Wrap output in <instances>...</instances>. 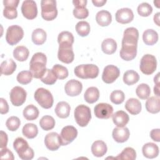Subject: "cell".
Instances as JSON below:
<instances>
[{
    "label": "cell",
    "instance_id": "cell-1",
    "mask_svg": "<svg viewBox=\"0 0 160 160\" xmlns=\"http://www.w3.org/2000/svg\"><path fill=\"white\" fill-rule=\"evenodd\" d=\"M139 38L138 30L133 27L125 29L122 39V48L119 54L121 58L126 61L135 58L137 54V46Z\"/></svg>",
    "mask_w": 160,
    "mask_h": 160
},
{
    "label": "cell",
    "instance_id": "cell-2",
    "mask_svg": "<svg viewBox=\"0 0 160 160\" xmlns=\"http://www.w3.org/2000/svg\"><path fill=\"white\" fill-rule=\"evenodd\" d=\"M47 58L42 52L35 53L29 63V70L33 77L36 79H41L46 71Z\"/></svg>",
    "mask_w": 160,
    "mask_h": 160
},
{
    "label": "cell",
    "instance_id": "cell-3",
    "mask_svg": "<svg viewBox=\"0 0 160 160\" xmlns=\"http://www.w3.org/2000/svg\"><path fill=\"white\" fill-rule=\"evenodd\" d=\"M13 148L19 157L23 160H30L34 158V151L22 138H17L13 142Z\"/></svg>",
    "mask_w": 160,
    "mask_h": 160
},
{
    "label": "cell",
    "instance_id": "cell-4",
    "mask_svg": "<svg viewBox=\"0 0 160 160\" xmlns=\"http://www.w3.org/2000/svg\"><path fill=\"white\" fill-rule=\"evenodd\" d=\"M99 68L95 64H81L74 68L75 75L81 79H94L99 74Z\"/></svg>",
    "mask_w": 160,
    "mask_h": 160
},
{
    "label": "cell",
    "instance_id": "cell-5",
    "mask_svg": "<svg viewBox=\"0 0 160 160\" xmlns=\"http://www.w3.org/2000/svg\"><path fill=\"white\" fill-rule=\"evenodd\" d=\"M34 98L38 103L44 109H49L53 105V96L51 92L45 88H38L34 92Z\"/></svg>",
    "mask_w": 160,
    "mask_h": 160
},
{
    "label": "cell",
    "instance_id": "cell-6",
    "mask_svg": "<svg viewBox=\"0 0 160 160\" xmlns=\"http://www.w3.org/2000/svg\"><path fill=\"white\" fill-rule=\"evenodd\" d=\"M41 16L46 21L54 20L58 15L56 1L54 0H42L41 1Z\"/></svg>",
    "mask_w": 160,
    "mask_h": 160
},
{
    "label": "cell",
    "instance_id": "cell-7",
    "mask_svg": "<svg viewBox=\"0 0 160 160\" xmlns=\"http://www.w3.org/2000/svg\"><path fill=\"white\" fill-rule=\"evenodd\" d=\"M74 118L76 123L79 126H86L91 119L90 108L84 104L78 106L74 110Z\"/></svg>",
    "mask_w": 160,
    "mask_h": 160
},
{
    "label": "cell",
    "instance_id": "cell-8",
    "mask_svg": "<svg viewBox=\"0 0 160 160\" xmlns=\"http://www.w3.org/2000/svg\"><path fill=\"white\" fill-rule=\"evenodd\" d=\"M139 68L141 71L146 75L152 74L157 68V61L155 56L149 54L144 55L141 59Z\"/></svg>",
    "mask_w": 160,
    "mask_h": 160
},
{
    "label": "cell",
    "instance_id": "cell-9",
    "mask_svg": "<svg viewBox=\"0 0 160 160\" xmlns=\"http://www.w3.org/2000/svg\"><path fill=\"white\" fill-rule=\"evenodd\" d=\"M24 36V31L22 28L18 25H12L8 27L6 34V40L11 46H13L18 43Z\"/></svg>",
    "mask_w": 160,
    "mask_h": 160
},
{
    "label": "cell",
    "instance_id": "cell-10",
    "mask_svg": "<svg viewBox=\"0 0 160 160\" xmlns=\"http://www.w3.org/2000/svg\"><path fill=\"white\" fill-rule=\"evenodd\" d=\"M27 93L24 88L20 86L14 87L10 91L9 97L12 105L20 106L26 101Z\"/></svg>",
    "mask_w": 160,
    "mask_h": 160
},
{
    "label": "cell",
    "instance_id": "cell-11",
    "mask_svg": "<svg viewBox=\"0 0 160 160\" xmlns=\"http://www.w3.org/2000/svg\"><path fill=\"white\" fill-rule=\"evenodd\" d=\"M21 12L24 17L28 19H34L38 14V8L36 3L32 0H26L22 2Z\"/></svg>",
    "mask_w": 160,
    "mask_h": 160
},
{
    "label": "cell",
    "instance_id": "cell-12",
    "mask_svg": "<svg viewBox=\"0 0 160 160\" xmlns=\"http://www.w3.org/2000/svg\"><path fill=\"white\" fill-rule=\"evenodd\" d=\"M120 75L119 68L114 65H108L103 70L102 74V80L107 84H111L114 82Z\"/></svg>",
    "mask_w": 160,
    "mask_h": 160
},
{
    "label": "cell",
    "instance_id": "cell-13",
    "mask_svg": "<svg viewBox=\"0 0 160 160\" xmlns=\"http://www.w3.org/2000/svg\"><path fill=\"white\" fill-rule=\"evenodd\" d=\"M78 136V131L72 126H64L61 132L62 146H66L71 143Z\"/></svg>",
    "mask_w": 160,
    "mask_h": 160
},
{
    "label": "cell",
    "instance_id": "cell-14",
    "mask_svg": "<svg viewBox=\"0 0 160 160\" xmlns=\"http://www.w3.org/2000/svg\"><path fill=\"white\" fill-rule=\"evenodd\" d=\"M95 116L99 119H109L113 112V108L108 103L101 102L96 104L94 108Z\"/></svg>",
    "mask_w": 160,
    "mask_h": 160
},
{
    "label": "cell",
    "instance_id": "cell-15",
    "mask_svg": "<svg viewBox=\"0 0 160 160\" xmlns=\"http://www.w3.org/2000/svg\"><path fill=\"white\" fill-rule=\"evenodd\" d=\"M44 144L50 151H56L62 146L60 135L55 132H51L46 134L44 138Z\"/></svg>",
    "mask_w": 160,
    "mask_h": 160
},
{
    "label": "cell",
    "instance_id": "cell-16",
    "mask_svg": "<svg viewBox=\"0 0 160 160\" xmlns=\"http://www.w3.org/2000/svg\"><path fill=\"white\" fill-rule=\"evenodd\" d=\"M58 58L59 61L64 63L72 62L74 59L72 46H59Z\"/></svg>",
    "mask_w": 160,
    "mask_h": 160
},
{
    "label": "cell",
    "instance_id": "cell-17",
    "mask_svg": "<svg viewBox=\"0 0 160 160\" xmlns=\"http://www.w3.org/2000/svg\"><path fill=\"white\" fill-rule=\"evenodd\" d=\"M82 83L76 79H71L68 81L64 86V90L67 95L69 96H78L82 91Z\"/></svg>",
    "mask_w": 160,
    "mask_h": 160
},
{
    "label": "cell",
    "instance_id": "cell-18",
    "mask_svg": "<svg viewBox=\"0 0 160 160\" xmlns=\"http://www.w3.org/2000/svg\"><path fill=\"white\" fill-rule=\"evenodd\" d=\"M115 18L117 22L121 24H128L133 20L134 14L131 9L124 8L116 11Z\"/></svg>",
    "mask_w": 160,
    "mask_h": 160
},
{
    "label": "cell",
    "instance_id": "cell-19",
    "mask_svg": "<svg viewBox=\"0 0 160 160\" xmlns=\"http://www.w3.org/2000/svg\"><path fill=\"white\" fill-rule=\"evenodd\" d=\"M130 132L128 128H116L113 129L112 136L113 139L117 142H124L129 138Z\"/></svg>",
    "mask_w": 160,
    "mask_h": 160
},
{
    "label": "cell",
    "instance_id": "cell-20",
    "mask_svg": "<svg viewBox=\"0 0 160 160\" xmlns=\"http://www.w3.org/2000/svg\"><path fill=\"white\" fill-rule=\"evenodd\" d=\"M112 118L114 124L118 128L124 127L129 120L128 114L123 111H116L112 115Z\"/></svg>",
    "mask_w": 160,
    "mask_h": 160
},
{
    "label": "cell",
    "instance_id": "cell-21",
    "mask_svg": "<svg viewBox=\"0 0 160 160\" xmlns=\"http://www.w3.org/2000/svg\"><path fill=\"white\" fill-rule=\"evenodd\" d=\"M142 152L144 157L149 159H152L158 156L159 148L153 142H148L142 146Z\"/></svg>",
    "mask_w": 160,
    "mask_h": 160
},
{
    "label": "cell",
    "instance_id": "cell-22",
    "mask_svg": "<svg viewBox=\"0 0 160 160\" xmlns=\"http://www.w3.org/2000/svg\"><path fill=\"white\" fill-rule=\"evenodd\" d=\"M125 108L130 114L137 115L141 111V103L136 98H130L126 102Z\"/></svg>",
    "mask_w": 160,
    "mask_h": 160
},
{
    "label": "cell",
    "instance_id": "cell-23",
    "mask_svg": "<svg viewBox=\"0 0 160 160\" xmlns=\"http://www.w3.org/2000/svg\"><path fill=\"white\" fill-rule=\"evenodd\" d=\"M108 150L106 143L101 140L94 141L91 146V152L92 154L98 158H100L105 155Z\"/></svg>",
    "mask_w": 160,
    "mask_h": 160
},
{
    "label": "cell",
    "instance_id": "cell-24",
    "mask_svg": "<svg viewBox=\"0 0 160 160\" xmlns=\"http://www.w3.org/2000/svg\"><path fill=\"white\" fill-rule=\"evenodd\" d=\"M146 110L152 114L158 113L160 111V99L158 96H152L148 98L146 102Z\"/></svg>",
    "mask_w": 160,
    "mask_h": 160
},
{
    "label": "cell",
    "instance_id": "cell-25",
    "mask_svg": "<svg viewBox=\"0 0 160 160\" xmlns=\"http://www.w3.org/2000/svg\"><path fill=\"white\" fill-rule=\"evenodd\" d=\"M96 21L99 26H107L109 25L112 21V16L109 11L101 10L97 12Z\"/></svg>",
    "mask_w": 160,
    "mask_h": 160
},
{
    "label": "cell",
    "instance_id": "cell-26",
    "mask_svg": "<svg viewBox=\"0 0 160 160\" xmlns=\"http://www.w3.org/2000/svg\"><path fill=\"white\" fill-rule=\"evenodd\" d=\"M70 105L65 101L59 102L55 108V113L60 118H67L69 116Z\"/></svg>",
    "mask_w": 160,
    "mask_h": 160
},
{
    "label": "cell",
    "instance_id": "cell-27",
    "mask_svg": "<svg viewBox=\"0 0 160 160\" xmlns=\"http://www.w3.org/2000/svg\"><path fill=\"white\" fill-rule=\"evenodd\" d=\"M74 40L72 34L69 31H62L59 34L58 37L59 46H72Z\"/></svg>",
    "mask_w": 160,
    "mask_h": 160
},
{
    "label": "cell",
    "instance_id": "cell-28",
    "mask_svg": "<svg viewBox=\"0 0 160 160\" xmlns=\"http://www.w3.org/2000/svg\"><path fill=\"white\" fill-rule=\"evenodd\" d=\"M142 40L145 44L148 46H152L155 44L158 41V34L154 29H147L143 32Z\"/></svg>",
    "mask_w": 160,
    "mask_h": 160
},
{
    "label": "cell",
    "instance_id": "cell-29",
    "mask_svg": "<svg viewBox=\"0 0 160 160\" xmlns=\"http://www.w3.org/2000/svg\"><path fill=\"white\" fill-rule=\"evenodd\" d=\"M16 69V64L12 59H9L2 61L1 64V73L5 76L12 74Z\"/></svg>",
    "mask_w": 160,
    "mask_h": 160
},
{
    "label": "cell",
    "instance_id": "cell-30",
    "mask_svg": "<svg viewBox=\"0 0 160 160\" xmlns=\"http://www.w3.org/2000/svg\"><path fill=\"white\" fill-rule=\"evenodd\" d=\"M117 49V43L112 38L105 39L101 44V49L106 54H112L115 52Z\"/></svg>",
    "mask_w": 160,
    "mask_h": 160
},
{
    "label": "cell",
    "instance_id": "cell-31",
    "mask_svg": "<svg viewBox=\"0 0 160 160\" xmlns=\"http://www.w3.org/2000/svg\"><path fill=\"white\" fill-rule=\"evenodd\" d=\"M99 98V89L96 87L88 88L84 92V100L89 104H92L96 102Z\"/></svg>",
    "mask_w": 160,
    "mask_h": 160
},
{
    "label": "cell",
    "instance_id": "cell-32",
    "mask_svg": "<svg viewBox=\"0 0 160 160\" xmlns=\"http://www.w3.org/2000/svg\"><path fill=\"white\" fill-rule=\"evenodd\" d=\"M47 35L44 30L41 28H37L32 32L31 39L36 45H42L46 40Z\"/></svg>",
    "mask_w": 160,
    "mask_h": 160
},
{
    "label": "cell",
    "instance_id": "cell-33",
    "mask_svg": "<svg viewBox=\"0 0 160 160\" xmlns=\"http://www.w3.org/2000/svg\"><path fill=\"white\" fill-rule=\"evenodd\" d=\"M29 51L24 46H17L13 51V56L18 61L23 62L27 60L29 57Z\"/></svg>",
    "mask_w": 160,
    "mask_h": 160
},
{
    "label": "cell",
    "instance_id": "cell-34",
    "mask_svg": "<svg viewBox=\"0 0 160 160\" xmlns=\"http://www.w3.org/2000/svg\"><path fill=\"white\" fill-rule=\"evenodd\" d=\"M39 110L33 104L27 106L23 110V116L28 121H33L37 119L39 116Z\"/></svg>",
    "mask_w": 160,
    "mask_h": 160
},
{
    "label": "cell",
    "instance_id": "cell-35",
    "mask_svg": "<svg viewBox=\"0 0 160 160\" xmlns=\"http://www.w3.org/2000/svg\"><path fill=\"white\" fill-rule=\"evenodd\" d=\"M22 132L27 138L33 139L38 135V129L36 124L33 123H27L23 126Z\"/></svg>",
    "mask_w": 160,
    "mask_h": 160
},
{
    "label": "cell",
    "instance_id": "cell-36",
    "mask_svg": "<svg viewBox=\"0 0 160 160\" xmlns=\"http://www.w3.org/2000/svg\"><path fill=\"white\" fill-rule=\"evenodd\" d=\"M139 76L137 72L134 70H128L126 71L123 75L124 82L128 85L131 86L138 82Z\"/></svg>",
    "mask_w": 160,
    "mask_h": 160
},
{
    "label": "cell",
    "instance_id": "cell-37",
    "mask_svg": "<svg viewBox=\"0 0 160 160\" xmlns=\"http://www.w3.org/2000/svg\"><path fill=\"white\" fill-rule=\"evenodd\" d=\"M136 158V151L131 148L127 147L123 149V151L115 158L116 159L119 160H134Z\"/></svg>",
    "mask_w": 160,
    "mask_h": 160
},
{
    "label": "cell",
    "instance_id": "cell-38",
    "mask_svg": "<svg viewBox=\"0 0 160 160\" xmlns=\"http://www.w3.org/2000/svg\"><path fill=\"white\" fill-rule=\"evenodd\" d=\"M55 120L51 116H44L39 121V126L44 131H49L53 129L55 126Z\"/></svg>",
    "mask_w": 160,
    "mask_h": 160
},
{
    "label": "cell",
    "instance_id": "cell-39",
    "mask_svg": "<svg viewBox=\"0 0 160 160\" xmlns=\"http://www.w3.org/2000/svg\"><path fill=\"white\" fill-rule=\"evenodd\" d=\"M136 93L138 98L141 99H146L151 94V89L149 85L145 83L140 84L136 89Z\"/></svg>",
    "mask_w": 160,
    "mask_h": 160
},
{
    "label": "cell",
    "instance_id": "cell-40",
    "mask_svg": "<svg viewBox=\"0 0 160 160\" xmlns=\"http://www.w3.org/2000/svg\"><path fill=\"white\" fill-rule=\"evenodd\" d=\"M90 25L85 21H79L76 25V31L81 37L87 36L90 32Z\"/></svg>",
    "mask_w": 160,
    "mask_h": 160
},
{
    "label": "cell",
    "instance_id": "cell-41",
    "mask_svg": "<svg viewBox=\"0 0 160 160\" xmlns=\"http://www.w3.org/2000/svg\"><path fill=\"white\" fill-rule=\"evenodd\" d=\"M52 70L56 75V76L57 77V78L59 79H66L69 74L68 69L66 67L58 64L54 65L52 68Z\"/></svg>",
    "mask_w": 160,
    "mask_h": 160
},
{
    "label": "cell",
    "instance_id": "cell-42",
    "mask_svg": "<svg viewBox=\"0 0 160 160\" xmlns=\"http://www.w3.org/2000/svg\"><path fill=\"white\" fill-rule=\"evenodd\" d=\"M57 77L53 72L52 69H47L45 74L41 78V81L47 85H52L57 81Z\"/></svg>",
    "mask_w": 160,
    "mask_h": 160
},
{
    "label": "cell",
    "instance_id": "cell-43",
    "mask_svg": "<svg viewBox=\"0 0 160 160\" xmlns=\"http://www.w3.org/2000/svg\"><path fill=\"white\" fill-rule=\"evenodd\" d=\"M32 74L30 71H22L18 73L16 79L21 84H29L32 79Z\"/></svg>",
    "mask_w": 160,
    "mask_h": 160
},
{
    "label": "cell",
    "instance_id": "cell-44",
    "mask_svg": "<svg viewBox=\"0 0 160 160\" xmlns=\"http://www.w3.org/2000/svg\"><path fill=\"white\" fill-rule=\"evenodd\" d=\"M137 11L138 13L141 16L148 17L151 14L152 12V8L148 2H142L138 6Z\"/></svg>",
    "mask_w": 160,
    "mask_h": 160
},
{
    "label": "cell",
    "instance_id": "cell-45",
    "mask_svg": "<svg viewBox=\"0 0 160 160\" xmlns=\"http://www.w3.org/2000/svg\"><path fill=\"white\" fill-rule=\"evenodd\" d=\"M125 99L124 93L121 90L113 91L110 95L111 101L115 104H120L123 102Z\"/></svg>",
    "mask_w": 160,
    "mask_h": 160
},
{
    "label": "cell",
    "instance_id": "cell-46",
    "mask_svg": "<svg viewBox=\"0 0 160 160\" xmlns=\"http://www.w3.org/2000/svg\"><path fill=\"white\" fill-rule=\"evenodd\" d=\"M20 119H19V118L16 116H11L7 119L6 122L7 128L11 131H16L20 126Z\"/></svg>",
    "mask_w": 160,
    "mask_h": 160
},
{
    "label": "cell",
    "instance_id": "cell-47",
    "mask_svg": "<svg viewBox=\"0 0 160 160\" xmlns=\"http://www.w3.org/2000/svg\"><path fill=\"white\" fill-rule=\"evenodd\" d=\"M74 16L79 19H83L86 18L89 16V11L86 8L77 7L73 9Z\"/></svg>",
    "mask_w": 160,
    "mask_h": 160
},
{
    "label": "cell",
    "instance_id": "cell-48",
    "mask_svg": "<svg viewBox=\"0 0 160 160\" xmlns=\"http://www.w3.org/2000/svg\"><path fill=\"white\" fill-rule=\"evenodd\" d=\"M4 16L9 19H13L17 18L18 12L16 8L12 7H4L3 10Z\"/></svg>",
    "mask_w": 160,
    "mask_h": 160
},
{
    "label": "cell",
    "instance_id": "cell-49",
    "mask_svg": "<svg viewBox=\"0 0 160 160\" xmlns=\"http://www.w3.org/2000/svg\"><path fill=\"white\" fill-rule=\"evenodd\" d=\"M0 156H1V159H2L13 160L14 159L13 153L9 149H8L6 148L1 149Z\"/></svg>",
    "mask_w": 160,
    "mask_h": 160
},
{
    "label": "cell",
    "instance_id": "cell-50",
    "mask_svg": "<svg viewBox=\"0 0 160 160\" xmlns=\"http://www.w3.org/2000/svg\"><path fill=\"white\" fill-rule=\"evenodd\" d=\"M0 112L1 114H4L9 111V105L7 101L2 98H0Z\"/></svg>",
    "mask_w": 160,
    "mask_h": 160
},
{
    "label": "cell",
    "instance_id": "cell-51",
    "mask_svg": "<svg viewBox=\"0 0 160 160\" xmlns=\"http://www.w3.org/2000/svg\"><path fill=\"white\" fill-rule=\"evenodd\" d=\"M150 136L151 139L156 142L160 141V129H154L150 132Z\"/></svg>",
    "mask_w": 160,
    "mask_h": 160
},
{
    "label": "cell",
    "instance_id": "cell-52",
    "mask_svg": "<svg viewBox=\"0 0 160 160\" xmlns=\"http://www.w3.org/2000/svg\"><path fill=\"white\" fill-rule=\"evenodd\" d=\"M0 137H1V144L0 147L1 148H6L8 144V135L3 131H0Z\"/></svg>",
    "mask_w": 160,
    "mask_h": 160
},
{
    "label": "cell",
    "instance_id": "cell-53",
    "mask_svg": "<svg viewBox=\"0 0 160 160\" xmlns=\"http://www.w3.org/2000/svg\"><path fill=\"white\" fill-rule=\"evenodd\" d=\"M19 2V0H4L3 4L4 7H12L17 8L18 4Z\"/></svg>",
    "mask_w": 160,
    "mask_h": 160
},
{
    "label": "cell",
    "instance_id": "cell-54",
    "mask_svg": "<svg viewBox=\"0 0 160 160\" xmlns=\"http://www.w3.org/2000/svg\"><path fill=\"white\" fill-rule=\"evenodd\" d=\"M88 1L86 0H74L72 1V4H74L75 8L77 7H82L86 8Z\"/></svg>",
    "mask_w": 160,
    "mask_h": 160
},
{
    "label": "cell",
    "instance_id": "cell-55",
    "mask_svg": "<svg viewBox=\"0 0 160 160\" xmlns=\"http://www.w3.org/2000/svg\"><path fill=\"white\" fill-rule=\"evenodd\" d=\"M106 0H92V2L94 6L101 7L106 3Z\"/></svg>",
    "mask_w": 160,
    "mask_h": 160
},
{
    "label": "cell",
    "instance_id": "cell-56",
    "mask_svg": "<svg viewBox=\"0 0 160 160\" xmlns=\"http://www.w3.org/2000/svg\"><path fill=\"white\" fill-rule=\"evenodd\" d=\"M159 16H160V13H159V12H157L156 14H154V18H153L154 23H156V25H158V26H160V23H159Z\"/></svg>",
    "mask_w": 160,
    "mask_h": 160
},
{
    "label": "cell",
    "instance_id": "cell-57",
    "mask_svg": "<svg viewBox=\"0 0 160 160\" xmlns=\"http://www.w3.org/2000/svg\"><path fill=\"white\" fill-rule=\"evenodd\" d=\"M154 93L156 96L159 97L160 94H159V85H155L154 87Z\"/></svg>",
    "mask_w": 160,
    "mask_h": 160
},
{
    "label": "cell",
    "instance_id": "cell-58",
    "mask_svg": "<svg viewBox=\"0 0 160 160\" xmlns=\"http://www.w3.org/2000/svg\"><path fill=\"white\" fill-rule=\"evenodd\" d=\"M159 74L160 73L158 72L154 78V82L156 85H159Z\"/></svg>",
    "mask_w": 160,
    "mask_h": 160
},
{
    "label": "cell",
    "instance_id": "cell-59",
    "mask_svg": "<svg viewBox=\"0 0 160 160\" xmlns=\"http://www.w3.org/2000/svg\"><path fill=\"white\" fill-rule=\"evenodd\" d=\"M154 5L156 6V8H159V7H160V6H159V4H160V1H154Z\"/></svg>",
    "mask_w": 160,
    "mask_h": 160
}]
</instances>
